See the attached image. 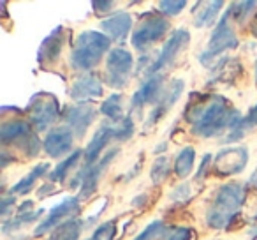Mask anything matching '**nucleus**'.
<instances>
[{"mask_svg": "<svg viewBox=\"0 0 257 240\" xmlns=\"http://www.w3.org/2000/svg\"><path fill=\"white\" fill-rule=\"evenodd\" d=\"M79 159H81V150H74L67 159H64L60 165H57V168H55L53 173L50 175V180H53V182H57V180H64L65 177H67L69 170L74 168V166L78 165Z\"/></svg>", "mask_w": 257, "mask_h": 240, "instance_id": "obj_27", "label": "nucleus"}, {"mask_svg": "<svg viewBox=\"0 0 257 240\" xmlns=\"http://www.w3.org/2000/svg\"><path fill=\"white\" fill-rule=\"evenodd\" d=\"M111 140H114V122H102L99 126V129L95 131L92 141H90L85 150V165L86 166L95 165L100 152L104 150V147H106Z\"/></svg>", "mask_w": 257, "mask_h": 240, "instance_id": "obj_16", "label": "nucleus"}, {"mask_svg": "<svg viewBox=\"0 0 257 240\" xmlns=\"http://www.w3.org/2000/svg\"><path fill=\"white\" fill-rule=\"evenodd\" d=\"M111 39L95 30H86L78 36L71 53V64L78 71H90L99 65L100 58L109 51Z\"/></svg>", "mask_w": 257, "mask_h": 240, "instance_id": "obj_3", "label": "nucleus"}, {"mask_svg": "<svg viewBox=\"0 0 257 240\" xmlns=\"http://www.w3.org/2000/svg\"><path fill=\"white\" fill-rule=\"evenodd\" d=\"M78 212H79V200L78 198H74V196L65 198V200L60 201L57 207L51 208L50 214H48V217L36 228L34 235L36 236L44 235V233H48L50 229H53V228H57V226H60V224H64V222L74 219V215L78 214Z\"/></svg>", "mask_w": 257, "mask_h": 240, "instance_id": "obj_12", "label": "nucleus"}, {"mask_svg": "<svg viewBox=\"0 0 257 240\" xmlns=\"http://www.w3.org/2000/svg\"><path fill=\"white\" fill-rule=\"evenodd\" d=\"M189 41H190L189 30H187V29L175 30V32L171 34V37L166 41L164 48L161 50L159 57L154 60V64L148 67V72H150V74H157L162 67H166V65H171L173 62L176 60V57H178L180 51L187 48Z\"/></svg>", "mask_w": 257, "mask_h": 240, "instance_id": "obj_10", "label": "nucleus"}, {"mask_svg": "<svg viewBox=\"0 0 257 240\" xmlns=\"http://www.w3.org/2000/svg\"><path fill=\"white\" fill-rule=\"evenodd\" d=\"M169 30V23L166 18L162 16H157V15H145L141 18L140 25L138 29L134 30L133 34V46L136 48L138 51L145 53L152 44L157 43L161 37H164V34Z\"/></svg>", "mask_w": 257, "mask_h": 240, "instance_id": "obj_6", "label": "nucleus"}, {"mask_svg": "<svg viewBox=\"0 0 257 240\" xmlns=\"http://www.w3.org/2000/svg\"><path fill=\"white\" fill-rule=\"evenodd\" d=\"M183 89H185V83L180 78L173 79V82L169 83L168 90H166L164 94H161V97H159L157 103H155L154 110H152L150 117H148V120H147V127H152L154 124H157L159 120L175 106V103L183 94Z\"/></svg>", "mask_w": 257, "mask_h": 240, "instance_id": "obj_14", "label": "nucleus"}, {"mask_svg": "<svg viewBox=\"0 0 257 240\" xmlns=\"http://www.w3.org/2000/svg\"><path fill=\"white\" fill-rule=\"evenodd\" d=\"M72 136H74V133L69 127H57V129L50 131L43 143L44 152L50 157H62L67 152H71L72 143H74V138Z\"/></svg>", "mask_w": 257, "mask_h": 240, "instance_id": "obj_15", "label": "nucleus"}, {"mask_svg": "<svg viewBox=\"0 0 257 240\" xmlns=\"http://www.w3.org/2000/svg\"><path fill=\"white\" fill-rule=\"evenodd\" d=\"M29 120L34 129L43 133L46 131L58 117V99L50 92H39L32 96L27 106Z\"/></svg>", "mask_w": 257, "mask_h": 240, "instance_id": "obj_5", "label": "nucleus"}, {"mask_svg": "<svg viewBox=\"0 0 257 240\" xmlns=\"http://www.w3.org/2000/svg\"><path fill=\"white\" fill-rule=\"evenodd\" d=\"M134 67V58L131 51L123 48H113L106 60V82L113 89H123L127 87L131 72Z\"/></svg>", "mask_w": 257, "mask_h": 240, "instance_id": "obj_7", "label": "nucleus"}, {"mask_svg": "<svg viewBox=\"0 0 257 240\" xmlns=\"http://www.w3.org/2000/svg\"><path fill=\"white\" fill-rule=\"evenodd\" d=\"M248 163V152L245 147H227L222 148L215 157V172L218 175L231 177L236 173H241Z\"/></svg>", "mask_w": 257, "mask_h": 240, "instance_id": "obj_11", "label": "nucleus"}, {"mask_svg": "<svg viewBox=\"0 0 257 240\" xmlns=\"http://www.w3.org/2000/svg\"><path fill=\"white\" fill-rule=\"evenodd\" d=\"M243 201H245V186L241 182L224 184L215 194L211 207L208 208V226L215 229H224L239 212Z\"/></svg>", "mask_w": 257, "mask_h": 240, "instance_id": "obj_2", "label": "nucleus"}, {"mask_svg": "<svg viewBox=\"0 0 257 240\" xmlns=\"http://www.w3.org/2000/svg\"><path fill=\"white\" fill-rule=\"evenodd\" d=\"M187 120L192 124V133L196 136L211 138L225 129H234L241 122V115L227 108V101L222 96H211L190 108Z\"/></svg>", "mask_w": 257, "mask_h": 240, "instance_id": "obj_1", "label": "nucleus"}, {"mask_svg": "<svg viewBox=\"0 0 257 240\" xmlns=\"http://www.w3.org/2000/svg\"><path fill=\"white\" fill-rule=\"evenodd\" d=\"M192 238V229L185 226H171L166 228L162 240H190Z\"/></svg>", "mask_w": 257, "mask_h": 240, "instance_id": "obj_33", "label": "nucleus"}, {"mask_svg": "<svg viewBox=\"0 0 257 240\" xmlns=\"http://www.w3.org/2000/svg\"><path fill=\"white\" fill-rule=\"evenodd\" d=\"M64 29L58 27L55 29L46 39L41 43L39 53H37V62L41 65H51L58 57H60V51L64 48Z\"/></svg>", "mask_w": 257, "mask_h": 240, "instance_id": "obj_19", "label": "nucleus"}, {"mask_svg": "<svg viewBox=\"0 0 257 240\" xmlns=\"http://www.w3.org/2000/svg\"><path fill=\"white\" fill-rule=\"evenodd\" d=\"M196 23L194 25L199 27V29H203V27H211L215 22V18H217V15L220 13L222 6H224V2H220V0H215V2H199V4H196Z\"/></svg>", "mask_w": 257, "mask_h": 240, "instance_id": "obj_21", "label": "nucleus"}, {"mask_svg": "<svg viewBox=\"0 0 257 240\" xmlns=\"http://www.w3.org/2000/svg\"><path fill=\"white\" fill-rule=\"evenodd\" d=\"M85 222L79 219H71V221L64 222V224L57 226L51 233L50 240H78L81 235V229Z\"/></svg>", "mask_w": 257, "mask_h": 240, "instance_id": "obj_22", "label": "nucleus"}, {"mask_svg": "<svg viewBox=\"0 0 257 240\" xmlns=\"http://www.w3.org/2000/svg\"><path fill=\"white\" fill-rule=\"evenodd\" d=\"M44 210H37V212H27V214H18L15 219H11V221H6L4 226H2V231L6 233V235H9L11 231H16V229H20L22 226L29 224V222L36 221L39 215H43Z\"/></svg>", "mask_w": 257, "mask_h": 240, "instance_id": "obj_28", "label": "nucleus"}, {"mask_svg": "<svg viewBox=\"0 0 257 240\" xmlns=\"http://www.w3.org/2000/svg\"><path fill=\"white\" fill-rule=\"evenodd\" d=\"M194 159H196V150L192 147H185L180 150V154L175 159V173L178 179H187L192 172Z\"/></svg>", "mask_w": 257, "mask_h": 240, "instance_id": "obj_24", "label": "nucleus"}, {"mask_svg": "<svg viewBox=\"0 0 257 240\" xmlns=\"http://www.w3.org/2000/svg\"><path fill=\"white\" fill-rule=\"evenodd\" d=\"M169 172H171V161L168 157H159L155 159L154 166H152V182L154 184H162L166 179L169 177Z\"/></svg>", "mask_w": 257, "mask_h": 240, "instance_id": "obj_29", "label": "nucleus"}, {"mask_svg": "<svg viewBox=\"0 0 257 240\" xmlns=\"http://www.w3.org/2000/svg\"><path fill=\"white\" fill-rule=\"evenodd\" d=\"M257 8V2H236L231 6V9L227 11L229 16L236 20V22H243L245 16H248L250 13H253V9Z\"/></svg>", "mask_w": 257, "mask_h": 240, "instance_id": "obj_30", "label": "nucleus"}, {"mask_svg": "<svg viewBox=\"0 0 257 240\" xmlns=\"http://www.w3.org/2000/svg\"><path fill=\"white\" fill-rule=\"evenodd\" d=\"M210 163H211V155L210 154H206L203 157V161H201V166H199V172H197V175H196V179H201L203 177V173H204V170L210 166Z\"/></svg>", "mask_w": 257, "mask_h": 240, "instance_id": "obj_39", "label": "nucleus"}, {"mask_svg": "<svg viewBox=\"0 0 257 240\" xmlns=\"http://www.w3.org/2000/svg\"><path fill=\"white\" fill-rule=\"evenodd\" d=\"M100 113L106 115L109 120L118 122V120H123V106H121V96L120 94H113L109 96L102 104H100Z\"/></svg>", "mask_w": 257, "mask_h": 240, "instance_id": "obj_26", "label": "nucleus"}, {"mask_svg": "<svg viewBox=\"0 0 257 240\" xmlns=\"http://www.w3.org/2000/svg\"><path fill=\"white\" fill-rule=\"evenodd\" d=\"M100 29L107 34L109 39L114 41H123L127 39L128 32L133 29V18L128 13H116L111 18H106L100 22Z\"/></svg>", "mask_w": 257, "mask_h": 240, "instance_id": "obj_20", "label": "nucleus"}, {"mask_svg": "<svg viewBox=\"0 0 257 240\" xmlns=\"http://www.w3.org/2000/svg\"><path fill=\"white\" fill-rule=\"evenodd\" d=\"M114 233H116V224L114 222H102L92 235V240H113Z\"/></svg>", "mask_w": 257, "mask_h": 240, "instance_id": "obj_35", "label": "nucleus"}, {"mask_svg": "<svg viewBox=\"0 0 257 240\" xmlns=\"http://www.w3.org/2000/svg\"><path fill=\"white\" fill-rule=\"evenodd\" d=\"M185 6H187L185 0H178V2H175V0H162V2H159V9L168 16L180 15L182 9H185Z\"/></svg>", "mask_w": 257, "mask_h": 240, "instance_id": "obj_34", "label": "nucleus"}, {"mask_svg": "<svg viewBox=\"0 0 257 240\" xmlns=\"http://www.w3.org/2000/svg\"><path fill=\"white\" fill-rule=\"evenodd\" d=\"M134 133V122L131 117H125L120 122H114V140H128Z\"/></svg>", "mask_w": 257, "mask_h": 240, "instance_id": "obj_32", "label": "nucleus"}, {"mask_svg": "<svg viewBox=\"0 0 257 240\" xmlns=\"http://www.w3.org/2000/svg\"><path fill=\"white\" fill-rule=\"evenodd\" d=\"M253 127H257V104L252 108V110L248 111V115H246L245 118H241V122H239L238 126L234 127V129L229 131V134L225 136V141H236V140H239V138L245 136L246 131L253 129Z\"/></svg>", "mask_w": 257, "mask_h": 240, "instance_id": "obj_25", "label": "nucleus"}, {"mask_svg": "<svg viewBox=\"0 0 257 240\" xmlns=\"http://www.w3.org/2000/svg\"><path fill=\"white\" fill-rule=\"evenodd\" d=\"M190 196H192V189H190V186L187 182L176 186L175 189H173V193H171V200L178 201V203H185Z\"/></svg>", "mask_w": 257, "mask_h": 240, "instance_id": "obj_36", "label": "nucleus"}, {"mask_svg": "<svg viewBox=\"0 0 257 240\" xmlns=\"http://www.w3.org/2000/svg\"><path fill=\"white\" fill-rule=\"evenodd\" d=\"M50 170V165L48 163H43V165H37L36 168L32 170V172L29 173V175H25L22 180H20L16 186L11 187V194L15 196V194H25L29 193L30 189L34 187V184H36V180L39 179V177H43L44 173Z\"/></svg>", "mask_w": 257, "mask_h": 240, "instance_id": "obj_23", "label": "nucleus"}, {"mask_svg": "<svg viewBox=\"0 0 257 240\" xmlns=\"http://www.w3.org/2000/svg\"><path fill=\"white\" fill-rule=\"evenodd\" d=\"M255 79H257V62H255Z\"/></svg>", "mask_w": 257, "mask_h": 240, "instance_id": "obj_41", "label": "nucleus"}, {"mask_svg": "<svg viewBox=\"0 0 257 240\" xmlns=\"http://www.w3.org/2000/svg\"><path fill=\"white\" fill-rule=\"evenodd\" d=\"M166 231V226L162 221H154L140 233L134 240H157V238H162Z\"/></svg>", "mask_w": 257, "mask_h": 240, "instance_id": "obj_31", "label": "nucleus"}, {"mask_svg": "<svg viewBox=\"0 0 257 240\" xmlns=\"http://www.w3.org/2000/svg\"><path fill=\"white\" fill-rule=\"evenodd\" d=\"M11 207H15V196L13 194H9V196H4L2 198V203H0V214L8 215V212L11 210Z\"/></svg>", "mask_w": 257, "mask_h": 240, "instance_id": "obj_37", "label": "nucleus"}, {"mask_svg": "<svg viewBox=\"0 0 257 240\" xmlns=\"http://www.w3.org/2000/svg\"><path fill=\"white\" fill-rule=\"evenodd\" d=\"M69 96L74 101H88L92 97L102 96V83L97 74H83L74 79L71 85Z\"/></svg>", "mask_w": 257, "mask_h": 240, "instance_id": "obj_17", "label": "nucleus"}, {"mask_svg": "<svg viewBox=\"0 0 257 240\" xmlns=\"http://www.w3.org/2000/svg\"><path fill=\"white\" fill-rule=\"evenodd\" d=\"M97 117V106L90 103L76 104V106H69L64 111V122L67 124L69 129L74 133L76 138H83L88 127Z\"/></svg>", "mask_w": 257, "mask_h": 240, "instance_id": "obj_13", "label": "nucleus"}, {"mask_svg": "<svg viewBox=\"0 0 257 240\" xmlns=\"http://www.w3.org/2000/svg\"><path fill=\"white\" fill-rule=\"evenodd\" d=\"M93 8H95L97 13H106L109 11V9L114 8V2H93Z\"/></svg>", "mask_w": 257, "mask_h": 240, "instance_id": "obj_38", "label": "nucleus"}, {"mask_svg": "<svg viewBox=\"0 0 257 240\" xmlns=\"http://www.w3.org/2000/svg\"><path fill=\"white\" fill-rule=\"evenodd\" d=\"M236 46H238V37H236L234 29H232L231 23H229V15L225 13V16L220 20V23H218V25L215 27L213 32H211V37H210V41H208L206 50H204V53L201 55V62L206 64L208 58L211 60V58L224 53V51L234 50Z\"/></svg>", "mask_w": 257, "mask_h": 240, "instance_id": "obj_8", "label": "nucleus"}, {"mask_svg": "<svg viewBox=\"0 0 257 240\" xmlns=\"http://www.w3.org/2000/svg\"><path fill=\"white\" fill-rule=\"evenodd\" d=\"M162 82H164V76H162L161 72H157V74H152L148 79H145V83L140 87V90H138V92L133 96L131 110L140 111L147 103H152L154 99H159V97H161Z\"/></svg>", "mask_w": 257, "mask_h": 240, "instance_id": "obj_18", "label": "nucleus"}, {"mask_svg": "<svg viewBox=\"0 0 257 240\" xmlns=\"http://www.w3.org/2000/svg\"><path fill=\"white\" fill-rule=\"evenodd\" d=\"M0 141L2 145H13L22 150L27 157H36L41 152V141L30 129V124L23 120H9L0 127Z\"/></svg>", "mask_w": 257, "mask_h": 240, "instance_id": "obj_4", "label": "nucleus"}, {"mask_svg": "<svg viewBox=\"0 0 257 240\" xmlns=\"http://www.w3.org/2000/svg\"><path fill=\"white\" fill-rule=\"evenodd\" d=\"M250 182H252V184H255V186H257V170L252 173V177H250Z\"/></svg>", "mask_w": 257, "mask_h": 240, "instance_id": "obj_40", "label": "nucleus"}, {"mask_svg": "<svg viewBox=\"0 0 257 240\" xmlns=\"http://www.w3.org/2000/svg\"><path fill=\"white\" fill-rule=\"evenodd\" d=\"M88 240H92V238H88Z\"/></svg>", "mask_w": 257, "mask_h": 240, "instance_id": "obj_42", "label": "nucleus"}, {"mask_svg": "<svg viewBox=\"0 0 257 240\" xmlns=\"http://www.w3.org/2000/svg\"><path fill=\"white\" fill-rule=\"evenodd\" d=\"M116 154H118V148H113V150L107 152L100 161H97L95 165H92V166L85 165L81 172H79L78 175L74 177V180L71 182V187H76L78 184H81V194H79V196L85 198V200L86 198H90L93 193H95L100 175H102L104 170L107 168V165L116 157Z\"/></svg>", "mask_w": 257, "mask_h": 240, "instance_id": "obj_9", "label": "nucleus"}]
</instances>
